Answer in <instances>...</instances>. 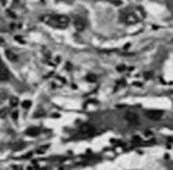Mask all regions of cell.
<instances>
[{
    "label": "cell",
    "mask_w": 173,
    "mask_h": 170,
    "mask_svg": "<svg viewBox=\"0 0 173 170\" xmlns=\"http://www.w3.org/2000/svg\"><path fill=\"white\" fill-rule=\"evenodd\" d=\"M74 26H75L76 31H82L84 29V27H86V22L81 17L77 16V17L74 18Z\"/></svg>",
    "instance_id": "6"
},
{
    "label": "cell",
    "mask_w": 173,
    "mask_h": 170,
    "mask_svg": "<svg viewBox=\"0 0 173 170\" xmlns=\"http://www.w3.org/2000/svg\"><path fill=\"white\" fill-rule=\"evenodd\" d=\"M125 69V66L124 65H120V66H118L117 67V70L119 71V72H122V71H124Z\"/></svg>",
    "instance_id": "14"
},
{
    "label": "cell",
    "mask_w": 173,
    "mask_h": 170,
    "mask_svg": "<svg viewBox=\"0 0 173 170\" xmlns=\"http://www.w3.org/2000/svg\"><path fill=\"white\" fill-rule=\"evenodd\" d=\"M108 1L111 2L113 5H116V6H119L122 4V0H108Z\"/></svg>",
    "instance_id": "11"
},
{
    "label": "cell",
    "mask_w": 173,
    "mask_h": 170,
    "mask_svg": "<svg viewBox=\"0 0 173 170\" xmlns=\"http://www.w3.org/2000/svg\"><path fill=\"white\" fill-rule=\"evenodd\" d=\"M145 116L150 120L158 121V120H160L163 117V112L159 111V110H149V111L145 112Z\"/></svg>",
    "instance_id": "4"
},
{
    "label": "cell",
    "mask_w": 173,
    "mask_h": 170,
    "mask_svg": "<svg viewBox=\"0 0 173 170\" xmlns=\"http://www.w3.org/2000/svg\"><path fill=\"white\" fill-rule=\"evenodd\" d=\"M12 117H13V119L14 120H16L18 118V112H14L13 115H12Z\"/></svg>",
    "instance_id": "16"
},
{
    "label": "cell",
    "mask_w": 173,
    "mask_h": 170,
    "mask_svg": "<svg viewBox=\"0 0 173 170\" xmlns=\"http://www.w3.org/2000/svg\"><path fill=\"white\" fill-rule=\"evenodd\" d=\"M5 53H6V56H7V59L9 60H10V61H16V60L18 59L17 57V56H16L15 53H13L12 51H9V50H6L5 51Z\"/></svg>",
    "instance_id": "9"
},
{
    "label": "cell",
    "mask_w": 173,
    "mask_h": 170,
    "mask_svg": "<svg viewBox=\"0 0 173 170\" xmlns=\"http://www.w3.org/2000/svg\"><path fill=\"white\" fill-rule=\"evenodd\" d=\"M120 20L124 23L128 24V25H133V24H136L139 22V18L137 17V15L133 12H127V10H124V12H121V15H120Z\"/></svg>",
    "instance_id": "2"
},
{
    "label": "cell",
    "mask_w": 173,
    "mask_h": 170,
    "mask_svg": "<svg viewBox=\"0 0 173 170\" xmlns=\"http://www.w3.org/2000/svg\"><path fill=\"white\" fill-rule=\"evenodd\" d=\"M43 115H44V112H38V113H35V115L34 117H35V118H37V117H41V116H43Z\"/></svg>",
    "instance_id": "15"
},
{
    "label": "cell",
    "mask_w": 173,
    "mask_h": 170,
    "mask_svg": "<svg viewBox=\"0 0 173 170\" xmlns=\"http://www.w3.org/2000/svg\"><path fill=\"white\" fill-rule=\"evenodd\" d=\"M10 77L9 70L6 69V67L3 65V63L0 60V81H6Z\"/></svg>",
    "instance_id": "7"
},
{
    "label": "cell",
    "mask_w": 173,
    "mask_h": 170,
    "mask_svg": "<svg viewBox=\"0 0 173 170\" xmlns=\"http://www.w3.org/2000/svg\"><path fill=\"white\" fill-rule=\"evenodd\" d=\"M125 119H126V121L133 125V126H138V125H140V122H141L138 114L134 113V112H127V113L125 114Z\"/></svg>",
    "instance_id": "3"
},
{
    "label": "cell",
    "mask_w": 173,
    "mask_h": 170,
    "mask_svg": "<svg viewBox=\"0 0 173 170\" xmlns=\"http://www.w3.org/2000/svg\"><path fill=\"white\" fill-rule=\"evenodd\" d=\"M87 78H88V81H91V83H94V81H96V79H97L95 74H89L87 76Z\"/></svg>",
    "instance_id": "12"
},
{
    "label": "cell",
    "mask_w": 173,
    "mask_h": 170,
    "mask_svg": "<svg viewBox=\"0 0 173 170\" xmlns=\"http://www.w3.org/2000/svg\"><path fill=\"white\" fill-rule=\"evenodd\" d=\"M19 103V99L17 97H12L10 99V105L12 106H17Z\"/></svg>",
    "instance_id": "10"
},
{
    "label": "cell",
    "mask_w": 173,
    "mask_h": 170,
    "mask_svg": "<svg viewBox=\"0 0 173 170\" xmlns=\"http://www.w3.org/2000/svg\"><path fill=\"white\" fill-rule=\"evenodd\" d=\"M42 21L54 28H66L69 25L70 19L65 15H45L42 17Z\"/></svg>",
    "instance_id": "1"
},
{
    "label": "cell",
    "mask_w": 173,
    "mask_h": 170,
    "mask_svg": "<svg viewBox=\"0 0 173 170\" xmlns=\"http://www.w3.org/2000/svg\"><path fill=\"white\" fill-rule=\"evenodd\" d=\"M79 133L84 136H91L95 133V130L91 124L84 123V124H82L80 128H79Z\"/></svg>",
    "instance_id": "5"
},
{
    "label": "cell",
    "mask_w": 173,
    "mask_h": 170,
    "mask_svg": "<svg viewBox=\"0 0 173 170\" xmlns=\"http://www.w3.org/2000/svg\"><path fill=\"white\" fill-rule=\"evenodd\" d=\"M0 1H1V3L4 5V4H5V2H6V0H0Z\"/></svg>",
    "instance_id": "17"
},
{
    "label": "cell",
    "mask_w": 173,
    "mask_h": 170,
    "mask_svg": "<svg viewBox=\"0 0 173 170\" xmlns=\"http://www.w3.org/2000/svg\"><path fill=\"white\" fill-rule=\"evenodd\" d=\"M31 106V100H25V101H23V102H22V106H23V108L28 109Z\"/></svg>",
    "instance_id": "13"
},
{
    "label": "cell",
    "mask_w": 173,
    "mask_h": 170,
    "mask_svg": "<svg viewBox=\"0 0 173 170\" xmlns=\"http://www.w3.org/2000/svg\"><path fill=\"white\" fill-rule=\"evenodd\" d=\"M39 134H40V128L39 127H29L28 130L26 131V135H28L31 137L38 136Z\"/></svg>",
    "instance_id": "8"
}]
</instances>
